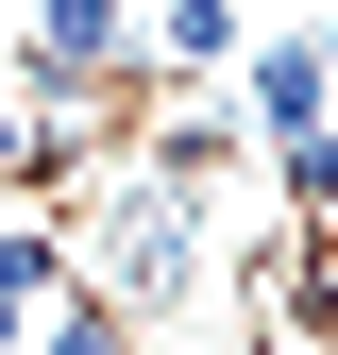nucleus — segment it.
Segmentation results:
<instances>
[{
    "instance_id": "1",
    "label": "nucleus",
    "mask_w": 338,
    "mask_h": 355,
    "mask_svg": "<svg viewBox=\"0 0 338 355\" xmlns=\"http://www.w3.org/2000/svg\"><path fill=\"white\" fill-rule=\"evenodd\" d=\"M254 51V0H136V68L152 85H237Z\"/></svg>"
},
{
    "instance_id": "2",
    "label": "nucleus",
    "mask_w": 338,
    "mask_h": 355,
    "mask_svg": "<svg viewBox=\"0 0 338 355\" xmlns=\"http://www.w3.org/2000/svg\"><path fill=\"white\" fill-rule=\"evenodd\" d=\"M34 355H136V322H118V304H84V288H51V322H34Z\"/></svg>"
},
{
    "instance_id": "3",
    "label": "nucleus",
    "mask_w": 338,
    "mask_h": 355,
    "mask_svg": "<svg viewBox=\"0 0 338 355\" xmlns=\"http://www.w3.org/2000/svg\"><path fill=\"white\" fill-rule=\"evenodd\" d=\"M17 187H34V102L0 85V203H17Z\"/></svg>"
},
{
    "instance_id": "4",
    "label": "nucleus",
    "mask_w": 338,
    "mask_h": 355,
    "mask_svg": "<svg viewBox=\"0 0 338 355\" xmlns=\"http://www.w3.org/2000/svg\"><path fill=\"white\" fill-rule=\"evenodd\" d=\"M0 51H17V0H0Z\"/></svg>"
},
{
    "instance_id": "5",
    "label": "nucleus",
    "mask_w": 338,
    "mask_h": 355,
    "mask_svg": "<svg viewBox=\"0 0 338 355\" xmlns=\"http://www.w3.org/2000/svg\"><path fill=\"white\" fill-rule=\"evenodd\" d=\"M321 68H338V17H321Z\"/></svg>"
}]
</instances>
